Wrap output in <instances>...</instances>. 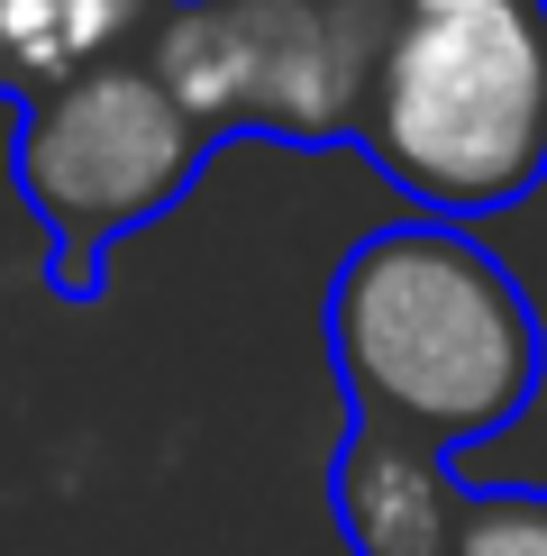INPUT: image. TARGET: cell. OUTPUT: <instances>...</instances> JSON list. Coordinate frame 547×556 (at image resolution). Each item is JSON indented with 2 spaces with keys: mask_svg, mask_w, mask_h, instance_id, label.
Segmentation results:
<instances>
[{
  "mask_svg": "<svg viewBox=\"0 0 547 556\" xmlns=\"http://www.w3.org/2000/svg\"><path fill=\"white\" fill-rule=\"evenodd\" d=\"M329 511L356 556H447L466 520V483L447 475L438 447L356 420L329 466Z\"/></svg>",
  "mask_w": 547,
  "mask_h": 556,
  "instance_id": "cell-5",
  "label": "cell"
},
{
  "mask_svg": "<svg viewBox=\"0 0 547 556\" xmlns=\"http://www.w3.org/2000/svg\"><path fill=\"white\" fill-rule=\"evenodd\" d=\"M211 137L182 119V101L137 64H101V74L64 83L55 101L18 110L10 182L46 219V274L64 301H91L110 274V247L165 219L192 192Z\"/></svg>",
  "mask_w": 547,
  "mask_h": 556,
  "instance_id": "cell-4",
  "label": "cell"
},
{
  "mask_svg": "<svg viewBox=\"0 0 547 556\" xmlns=\"http://www.w3.org/2000/svg\"><path fill=\"white\" fill-rule=\"evenodd\" d=\"M393 0H174L147 37V74L201 137L338 147L365 119Z\"/></svg>",
  "mask_w": 547,
  "mask_h": 556,
  "instance_id": "cell-3",
  "label": "cell"
},
{
  "mask_svg": "<svg viewBox=\"0 0 547 556\" xmlns=\"http://www.w3.org/2000/svg\"><path fill=\"white\" fill-rule=\"evenodd\" d=\"M356 147L429 219L530 201L547 182V0H393Z\"/></svg>",
  "mask_w": 547,
  "mask_h": 556,
  "instance_id": "cell-2",
  "label": "cell"
},
{
  "mask_svg": "<svg viewBox=\"0 0 547 556\" xmlns=\"http://www.w3.org/2000/svg\"><path fill=\"white\" fill-rule=\"evenodd\" d=\"M174 0H0V101L37 110L64 83L137 64Z\"/></svg>",
  "mask_w": 547,
  "mask_h": 556,
  "instance_id": "cell-6",
  "label": "cell"
},
{
  "mask_svg": "<svg viewBox=\"0 0 547 556\" xmlns=\"http://www.w3.org/2000/svg\"><path fill=\"white\" fill-rule=\"evenodd\" d=\"M329 365L365 429L420 438L456 466L530 410L547 338L501 256L447 219H402L329 274Z\"/></svg>",
  "mask_w": 547,
  "mask_h": 556,
  "instance_id": "cell-1",
  "label": "cell"
},
{
  "mask_svg": "<svg viewBox=\"0 0 547 556\" xmlns=\"http://www.w3.org/2000/svg\"><path fill=\"white\" fill-rule=\"evenodd\" d=\"M447 556H547V493H466Z\"/></svg>",
  "mask_w": 547,
  "mask_h": 556,
  "instance_id": "cell-7",
  "label": "cell"
}]
</instances>
